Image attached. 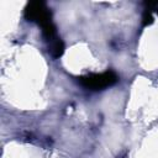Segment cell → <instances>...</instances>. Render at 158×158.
Returning <instances> with one entry per match:
<instances>
[{
  "instance_id": "3957f363",
  "label": "cell",
  "mask_w": 158,
  "mask_h": 158,
  "mask_svg": "<svg viewBox=\"0 0 158 158\" xmlns=\"http://www.w3.org/2000/svg\"><path fill=\"white\" fill-rule=\"evenodd\" d=\"M49 52H51V54L54 58H59L63 54V52H64V43H63V41L59 37H57L56 40L49 42Z\"/></svg>"
},
{
  "instance_id": "6da1fadb",
  "label": "cell",
  "mask_w": 158,
  "mask_h": 158,
  "mask_svg": "<svg viewBox=\"0 0 158 158\" xmlns=\"http://www.w3.org/2000/svg\"><path fill=\"white\" fill-rule=\"evenodd\" d=\"M78 81L91 90H102L107 86L114 85L117 81V75L112 70H107L101 74H89L78 78Z\"/></svg>"
},
{
  "instance_id": "7a4b0ae2",
  "label": "cell",
  "mask_w": 158,
  "mask_h": 158,
  "mask_svg": "<svg viewBox=\"0 0 158 158\" xmlns=\"http://www.w3.org/2000/svg\"><path fill=\"white\" fill-rule=\"evenodd\" d=\"M25 17L28 21L38 23L41 27L52 22V15L49 9L42 1H32L25 7Z\"/></svg>"
},
{
  "instance_id": "277c9868",
  "label": "cell",
  "mask_w": 158,
  "mask_h": 158,
  "mask_svg": "<svg viewBox=\"0 0 158 158\" xmlns=\"http://www.w3.org/2000/svg\"><path fill=\"white\" fill-rule=\"evenodd\" d=\"M153 22V16H152V12L149 10H144L143 12V16H142V23L143 26H148Z\"/></svg>"
}]
</instances>
